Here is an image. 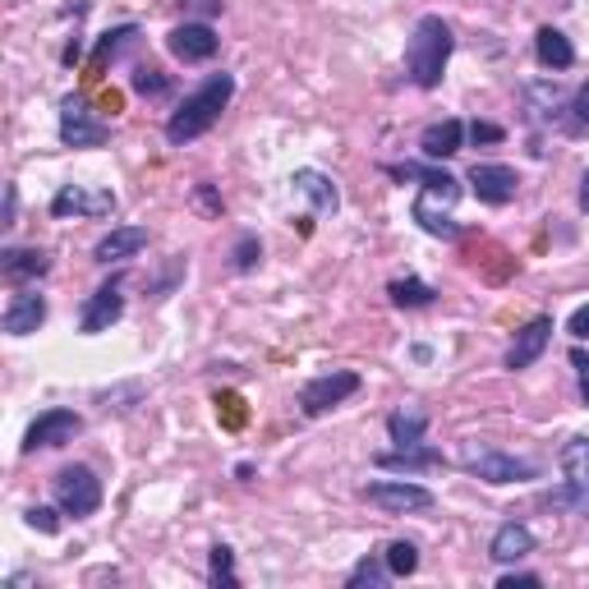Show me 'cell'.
Segmentation results:
<instances>
[{
	"instance_id": "1",
	"label": "cell",
	"mask_w": 589,
	"mask_h": 589,
	"mask_svg": "<svg viewBox=\"0 0 589 589\" xmlns=\"http://www.w3.org/2000/svg\"><path fill=\"white\" fill-rule=\"evenodd\" d=\"M397 180H420V199H414V222H420L428 235L438 239H456L461 226L451 222V208L461 203V180L451 170H438V166H391Z\"/></svg>"
},
{
	"instance_id": "2",
	"label": "cell",
	"mask_w": 589,
	"mask_h": 589,
	"mask_svg": "<svg viewBox=\"0 0 589 589\" xmlns=\"http://www.w3.org/2000/svg\"><path fill=\"white\" fill-rule=\"evenodd\" d=\"M231 97H235V74H208L199 89H193L185 102H180V111L166 120V139L176 143V148H185V143H193V139H203L208 129L222 120V111L231 106Z\"/></svg>"
},
{
	"instance_id": "3",
	"label": "cell",
	"mask_w": 589,
	"mask_h": 589,
	"mask_svg": "<svg viewBox=\"0 0 589 589\" xmlns=\"http://www.w3.org/2000/svg\"><path fill=\"white\" fill-rule=\"evenodd\" d=\"M451 47H456V37L447 28V19L443 14H424L420 24H414L410 42H405V79L414 83V89L433 93L443 83V74H447Z\"/></svg>"
},
{
	"instance_id": "4",
	"label": "cell",
	"mask_w": 589,
	"mask_h": 589,
	"mask_svg": "<svg viewBox=\"0 0 589 589\" xmlns=\"http://www.w3.org/2000/svg\"><path fill=\"white\" fill-rule=\"evenodd\" d=\"M461 466L484 479V484H530V479H539V461H530V456H516V451H502L493 443H461Z\"/></svg>"
},
{
	"instance_id": "5",
	"label": "cell",
	"mask_w": 589,
	"mask_h": 589,
	"mask_svg": "<svg viewBox=\"0 0 589 589\" xmlns=\"http://www.w3.org/2000/svg\"><path fill=\"white\" fill-rule=\"evenodd\" d=\"M51 493H56V507L64 516H93L102 507V479L89 470V466H64L56 479H51Z\"/></svg>"
},
{
	"instance_id": "6",
	"label": "cell",
	"mask_w": 589,
	"mask_h": 589,
	"mask_svg": "<svg viewBox=\"0 0 589 589\" xmlns=\"http://www.w3.org/2000/svg\"><path fill=\"white\" fill-rule=\"evenodd\" d=\"M553 502L572 516H589V438H572L562 447V488Z\"/></svg>"
},
{
	"instance_id": "7",
	"label": "cell",
	"mask_w": 589,
	"mask_h": 589,
	"mask_svg": "<svg viewBox=\"0 0 589 589\" xmlns=\"http://www.w3.org/2000/svg\"><path fill=\"white\" fill-rule=\"evenodd\" d=\"M360 374L355 368H332V374H318V378H309L299 387V410L309 414V420H318V414H327V410H337L341 401H351L355 391H360Z\"/></svg>"
},
{
	"instance_id": "8",
	"label": "cell",
	"mask_w": 589,
	"mask_h": 589,
	"mask_svg": "<svg viewBox=\"0 0 589 589\" xmlns=\"http://www.w3.org/2000/svg\"><path fill=\"white\" fill-rule=\"evenodd\" d=\"M360 497L368 507H378L382 516H410V511L433 507V493L424 484H410V479H378V484H364Z\"/></svg>"
},
{
	"instance_id": "9",
	"label": "cell",
	"mask_w": 589,
	"mask_h": 589,
	"mask_svg": "<svg viewBox=\"0 0 589 589\" xmlns=\"http://www.w3.org/2000/svg\"><path fill=\"white\" fill-rule=\"evenodd\" d=\"M111 139V125L93 116V106L83 97H64L60 102V143L64 148H102Z\"/></svg>"
},
{
	"instance_id": "10",
	"label": "cell",
	"mask_w": 589,
	"mask_h": 589,
	"mask_svg": "<svg viewBox=\"0 0 589 589\" xmlns=\"http://www.w3.org/2000/svg\"><path fill=\"white\" fill-rule=\"evenodd\" d=\"M83 433V420L74 410H42L37 420L28 424V433H24V456H33V451H47V447H64V443H74Z\"/></svg>"
},
{
	"instance_id": "11",
	"label": "cell",
	"mask_w": 589,
	"mask_h": 589,
	"mask_svg": "<svg viewBox=\"0 0 589 589\" xmlns=\"http://www.w3.org/2000/svg\"><path fill=\"white\" fill-rule=\"evenodd\" d=\"M470 189H474L479 203L507 208L516 193H520V176H516L511 166H502V162H474L470 166Z\"/></svg>"
},
{
	"instance_id": "12",
	"label": "cell",
	"mask_w": 589,
	"mask_h": 589,
	"mask_svg": "<svg viewBox=\"0 0 589 589\" xmlns=\"http://www.w3.org/2000/svg\"><path fill=\"white\" fill-rule=\"evenodd\" d=\"M120 314H125V281L111 276L106 286H97V291L89 295V304H83L79 332H83V337H97V332H106L111 322H120Z\"/></svg>"
},
{
	"instance_id": "13",
	"label": "cell",
	"mask_w": 589,
	"mask_h": 589,
	"mask_svg": "<svg viewBox=\"0 0 589 589\" xmlns=\"http://www.w3.org/2000/svg\"><path fill=\"white\" fill-rule=\"evenodd\" d=\"M116 212V193L111 189H89V185H64L51 199V216H111Z\"/></svg>"
},
{
	"instance_id": "14",
	"label": "cell",
	"mask_w": 589,
	"mask_h": 589,
	"mask_svg": "<svg viewBox=\"0 0 589 589\" xmlns=\"http://www.w3.org/2000/svg\"><path fill=\"white\" fill-rule=\"evenodd\" d=\"M216 47H222V37L212 33V24H176L166 33V51L185 60V64H203L216 56Z\"/></svg>"
},
{
	"instance_id": "15",
	"label": "cell",
	"mask_w": 589,
	"mask_h": 589,
	"mask_svg": "<svg viewBox=\"0 0 589 589\" xmlns=\"http://www.w3.org/2000/svg\"><path fill=\"white\" fill-rule=\"evenodd\" d=\"M549 341H553V318H534V322H526L516 332V341L507 345V360H502V364H507L511 374H520V368H530V364L543 360Z\"/></svg>"
},
{
	"instance_id": "16",
	"label": "cell",
	"mask_w": 589,
	"mask_h": 589,
	"mask_svg": "<svg viewBox=\"0 0 589 589\" xmlns=\"http://www.w3.org/2000/svg\"><path fill=\"white\" fill-rule=\"evenodd\" d=\"M42 322H47V295H37V291H19L5 304V314H0L5 337H33Z\"/></svg>"
},
{
	"instance_id": "17",
	"label": "cell",
	"mask_w": 589,
	"mask_h": 589,
	"mask_svg": "<svg viewBox=\"0 0 589 589\" xmlns=\"http://www.w3.org/2000/svg\"><path fill=\"white\" fill-rule=\"evenodd\" d=\"M143 249H148V226H116L111 235L97 239L93 263L111 268V263H125V258H134V254H143Z\"/></svg>"
},
{
	"instance_id": "18",
	"label": "cell",
	"mask_w": 589,
	"mask_h": 589,
	"mask_svg": "<svg viewBox=\"0 0 589 589\" xmlns=\"http://www.w3.org/2000/svg\"><path fill=\"white\" fill-rule=\"evenodd\" d=\"M374 466L378 470H397V474H424L433 466H443V451L428 447V443H414V447H397V451H378Z\"/></svg>"
},
{
	"instance_id": "19",
	"label": "cell",
	"mask_w": 589,
	"mask_h": 589,
	"mask_svg": "<svg viewBox=\"0 0 589 589\" xmlns=\"http://www.w3.org/2000/svg\"><path fill=\"white\" fill-rule=\"evenodd\" d=\"M534 553V530L530 526H520V520H507V526H497L493 543H488V557L497 566H511L520 557H530Z\"/></svg>"
},
{
	"instance_id": "20",
	"label": "cell",
	"mask_w": 589,
	"mask_h": 589,
	"mask_svg": "<svg viewBox=\"0 0 589 589\" xmlns=\"http://www.w3.org/2000/svg\"><path fill=\"white\" fill-rule=\"evenodd\" d=\"M534 56H539L543 70H553V74H562V70H572V64H576L572 37H566L562 28H553V24H543V28L534 33Z\"/></svg>"
},
{
	"instance_id": "21",
	"label": "cell",
	"mask_w": 589,
	"mask_h": 589,
	"mask_svg": "<svg viewBox=\"0 0 589 589\" xmlns=\"http://www.w3.org/2000/svg\"><path fill=\"white\" fill-rule=\"evenodd\" d=\"M466 148V125L461 120H438L428 125L420 134V152L428 162H443V157H456V152Z\"/></svg>"
},
{
	"instance_id": "22",
	"label": "cell",
	"mask_w": 589,
	"mask_h": 589,
	"mask_svg": "<svg viewBox=\"0 0 589 589\" xmlns=\"http://www.w3.org/2000/svg\"><path fill=\"white\" fill-rule=\"evenodd\" d=\"M291 185H295V189L304 193V199L314 203V212H322V216H332V212L341 208V193H337L332 176H322V170H314V166L295 170V176H291Z\"/></svg>"
},
{
	"instance_id": "23",
	"label": "cell",
	"mask_w": 589,
	"mask_h": 589,
	"mask_svg": "<svg viewBox=\"0 0 589 589\" xmlns=\"http://www.w3.org/2000/svg\"><path fill=\"white\" fill-rule=\"evenodd\" d=\"M566 89L557 79H539V83H526V111H530V120H553V116H562L566 111Z\"/></svg>"
},
{
	"instance_id": "24",
	"label": "cell",
	"mask_w": 589,
	"mask_h": 589,
	"mask_svg": "<svg viewBox=\"0 0 589 589\" xmlns=\"http://www.w3.org/2000/svg\"><path fill=\"white\" fill-rule=\"evenodd\" d=\"M51 272V258L42 249H0V276L5 281H37Z\"/></svg>"
},
{
	"instance_id": "25",
	"label": "cell",
	"mask_w": 589,
	"mask_h": 589,
	"mask_svg": "<svg viewBox=\"0 0 589 589\" xmlns=\"http://www.w3.org/2000/svg\"><path fill=\"white\" fill-rule=\"evenodd\" d=\"M424 428H428V414L420 405H401V410L387 414V433H391V443H397V447L424 443Z\"/></svg>"
},
{
	"instance_id": "26",
	"label": "cell",
	"mask_w": 589,
	"mask_h": 589,
	"mask_svg": "<svg viewBox=\"0 0 589 589\" xmlns=\"http://www.w3.org/2000/svg\"><path fill=\"white\" fill-rule=\"evenodd\" d=\"M387 295H391V304L397 309H428L433 299H438V291L428 286V281H420V276H397L387 286Z\"/></svg>"
},
{
	"instance_id": "27",
	"label": "cell",
	"mask_w": 589,
	"mask_h": 589,
	"mask_svg": "<svg viewBox=\"0 0 589 589\" xmlns=\"http://www.w3.org/2000/svg\"><path fill=\"white\" fill-rule=\"evenodd\" d=\"M134 42H139V28H134V24H120V28H111V33H102L97 51H93V70H106V64L120 60V51H129Z\"/></svg>"
},
{
	"instance_id": "28",
	"label": "cell",
	"mask_w": 589,
	"mask_h": 589,
	"mask_svg": "<svg viewBox=\"0 0 589 589\" xmlns=\"http://www.w3.org/2000/svg\"><path fill=\"white\" fill-rule=\"evenodd\" d=\"M382 562H387L391 580H405V576L420 572V549H414L410 539H391L387 549H382Z\"/></svg>"
},
{
	"instance_id": "29",
	"label": "cell",
	"mask_w": 589,
	"mask_h": 589,
	"mask_svg": "<svg viewBox=\"0 0 589 589\" xmlns=\"http://www.w3.org/2000/svg\"><path fill=\"white\" fill-rule=\"evenodd\" d=\"M208 580H212L216 589H235V585H239V576H235V549L216 543V549H212V572H208Z\"/></svg>"
},
{
	"instance_id": "30",
	"label": "cell",
	"mask_w": 589,
	"mask_h": 589,
	"mask_svg": "<svg viewBox=\"0 0 589 589\" xmlns=\"http://www.w3.org/2000/svg\"><path fill=\"white\" fill-rule=\"evenodd\" d=\"M391 580V572H387V562L382 557H364V562H355V572H351V589H382Z\"/></svg>"
},
{
	"instance_id": "31",
	"label": "cell",
	"mask_w": 589,
	"mask_h": 589,
	"mask_svg": "<svg viewBox=\"0 0 589 589\" xmlns=\"http://www.w3.org/2000/svg\"><path fill=\"white\" fill-rule=\"evenodd\" d=\"M129 89H134L139 97H166L170 93V79L162 70H152V64H139L134 79H129Z\"/></svg>"
},
{
	"instance_id": "32",
	"label": "cell",
	"mask_w": 589,
	"mask_h": 589,
	"mask_svg": "<svg viewBox=\"0 0 589 589\" xmlns=\"http://www.w3.org/2000/svg\"><path fill=\"white\" fill-rule=\"evenodd\" d=\"M258 263H263V245H258V235H239L235 254H231V268L235 272H254Z\"/></svg>"
},
{
	"instance_id": "33",
	"label": "cell",
	"mask_w": 589,
	"mask_h": 589,
	"mask_svg": "<svg viewBox=\"0 0 589 589\" xmlns=\"http://www.w3.org/2000/svg\"><path fill=\"white\" fill-rule=\"evenodd\" d=\"M566 111H572V116H566V129H572V134H585V129H589V79L572 93Z\"/></svg>"
},
{
	"instance_id": "34",
	"label": "cell",
	"mask_w": 589,
	"mask_h": 589,
	"mask_svg": "<svg viewBox=\"0 0 589 589\" xmlns=\"http://www.w3.org/2000/svg\"><path fill=\"white\" fill-rule=\"evenodd\" d=\"M24 520H28V530H37V534H60V516L51 507H28Z\"/></svg>"
},
{
	"instance_id": "35",
	"label": "cell",
	"mask_w": 589,
	"mask_h": 589,
	"mask_svg": "<svg viewBox=\"0 0 589 589\" xmlns=\"http://www.w3.org/2000/svg\"><path fill=\"white\" fill-rule=\"evenodd\" d=\"M466 139L470 143H502V139H507V129L488 125V120H474V125H466Z\"/></svg>"
},
{
	"instance_id": "36",
	"label": "cell",
	"mask_w": 589,
	"mask_h": 589,
	"mask_svg": "<svg viewBox=\"0 0 589 589\" xmlns=\"http://www.w3.org/2000/svg\"><path fill=\"white\" fill-rule=\"evenodd\" d=\"M193 208L208 212V216H222V199H216V189H212V185H199V189H193Z\"/></svg>"
},
{
	"instance_id": "37",
	"label": "cell",
	"mask_w": 589,
	"mask_h": 589,
	"mask_svg": "<svg viewBox=\"0 0 589 589\" xmlns=\"http://www.w3.org/2000/svg\"><path fill=\"white\" fill-rule=\"evenodd\" d=\"M566 332H572L576 341H589V304H580V309L566 318Z\"/></svg>"
},
{
	"instance_id": "38",
	"label": "cell",
	"mask_w": 589,
	"mask_h": 589,
	"mask_svg": "<svg viewBox=\"0 0 589 589\" xmlns=\"http://www.w3.org/2000/svg\"><path fill=\"white\" fill-rule=\"evenodd\" d=\"M539 585H543V580H539L534 572H520V576L511 572V576H502V580H497V589H539Z\"/></svg>"
},
{
	"instance_id": "39",
	"label": "cell",
	"mask_w": 589,
	"mask_h": 589,
	"mask_svg": "<svg viewBox=\"0 0 589 589\" xmlns=\"http://www.w3.org/2000/svg\"><path fill=\"white\" fill-rule=\"evenodd\" d=\"M14 212H19V189L5 185V208H0V226H14Z\"/></svg>"
},
{
	"instance_id": "40",
	"label": "cell",
	"mask_w": 589,
	"mask_h": 589,
	"mask_svg": "<svg viewBox=\"0 0 589 589\" xmlns=\"http://www.w3.org/2000/svg\"><path fill=\"white\" fill-rule=\"evenodd\" d=\"M580 212L589 216V170H585V180H580Z\"/></svg>"
},
{
	"instance_id": "41",
	"label": "cell",
	"mask_w": 589,
	"mask_h": 589,
	"mask_svg": "<svg viewBox=\"0 0 589 589\" xmlns=\"http://www.w3.org/2000/svg\"><path fill=\"white\" fill-rule=\"evenodd\" d=\"M572 364H576L580 374H585V368H589V355H585V351H572Z\"/></svg>"
},
{
	"instance_id": "42",
	"label": "cell",
	"mask_w": 589,
	"mask_h": 589,
	"mask_svg": "<svg viewBox=\"0 0 589 589\" xmlns=\"http://www.w3.org/2000/svg\"><path fill=\"white\" fill-rule=\"evenodd\" d=\"M580 401L589 405V368H585V374H580Z\"/></svg>"
},
{
	"instance_id": "43",
	"label": "cell",
	"mask_w": 589,
	"mask_h": 589,
	"mask_svg": "<svg viewBox=\"0 0 589 589\" xmlns=\"http://www.w3.org/2000/svg\"><path fill=\"white\" fill-rule=\"evenodd\" d=\"M199 5H203V10H222V0H199Z\"/></svg>"
}]
</instances>
